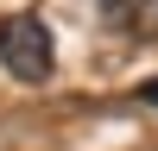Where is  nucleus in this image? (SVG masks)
I'll return each instance as SVG.
<instances>
[{"instance_id": "nucleus-3", "label": "nucleus", "mask_w": 158, "mask_h": 151, "mask_svg": "<svg viewBox=\"0 0 158 151\" xmlns=\"http://www.w3.org/2000/svg\"><path fill=\"white\" fill-rule=\"evenodd\" d=\"M139 101H152V107H158V76H152L146 88H139Z\"/></svg>"}, {"instance_id": "nucleus-1", "label": "nucleus", "mask_w": 158, "mask_h": 151, "mask_svg": "<svg viewBox=\"0 0 158 151\" xmlns=\"http://www.w3.org/2000/svg\"><path fill=\"white\" fill-rule=\"evenodd\" d=\"M0 63H6V76H19V82H44L51 63H57V44H51L44 19L6 13V19H0Z\"/></svg>"}, {"instance_id": "nucleus-2", "label": "nucleus", "mask_w": 158, "mask_h": 151, "mask_svg": "<svg viewBox=\"0 0 158 151\" xmlns=\"http://www.w3.org/2000/svg\"><path fill=\"white\" fill-rule=\"evenodd\" d=\"M101 13H108L120 32H158V0H101Z\"/></svg>"}]
</instances>
